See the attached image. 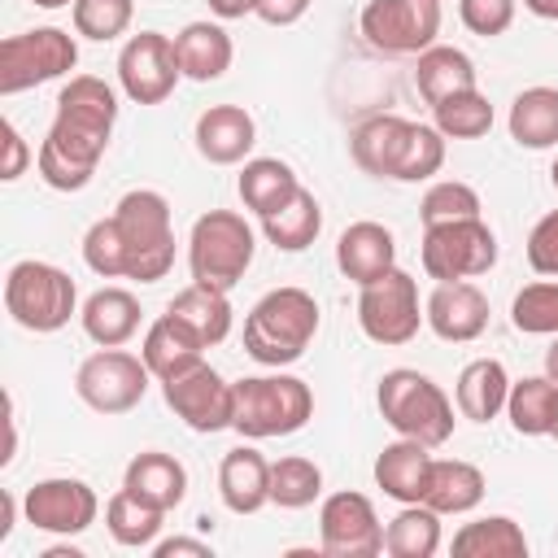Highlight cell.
I'll return each mask as SVG.
<instances>
[{
	"label": "cell",
	"mask_w": 558,
	"mask_h": 558,
	"mask_svg": "<svg viewBox=\"0 0 558 558\" xmlns=\"http://www.w3.org/2000/svg\"><path fill=\"white\" fill-rule=\"evenodd\" d=\"M118 92L96 74H74L57 92V118L35 153V170L57 192H83L109 148Z\"/></svg>",
	"instance_id": "6da1fadb"
},
{
	"label": "cell",
	"mask_w": 558,
	"mask_h": 558,
	"mask_svg": "<svg viewBox=\"0 0 558 558\" xmlns=\"http://www.w3.org/2000/svg\"><path fill=\"white\" fill-rule=\"evenodd\" d=\"M318 301L305 288H270L244 318V353L257 366H292L318 336Z\"/></svg>",
	"instance_id": "7a4b0ae2"
},
{
	"label": "cell",
	"mask_w": 558,
	"mask_h": 558,
	"mask_svg": "<svg viewBox=\"0 0 558 558\" xmlns=\"http://www.w3.org/2000/svg\"><path fill=\"white\" fill-rule=\"evenodd\" d=\"M314 418V392L296 375H244L235 379V423L244 440H275L292 436Z\"/></svg>",
	"instance_id": "3957f363"
},
{
	"label": "cell",
	"mask_w": 558,
	"mask_h": 558,
	"mask_svg": "<svg viewBox=\"0 0 558 558\" xmlns=\"http://www.w3.org/2000/svg\"><path fill=\"white\" fill-rule=\"evenodd\" d=\"M375 405L397 436L423 440L427 449H440L453 436V401L423 371H410V366L388 371L375 388Z\"/></svg>",
	"instance_id": "277c9868"
},
{
	"label": "cell",
	"mask_w": 558,
	"mask_h": 558,
	"mask_svg": "<svg viewBox=\"0 0 558 558\" xmlns=\"http://www.w3.org/2000/svg\"><path fill=\"white\" fill-rule=\"evenodd\" d=\"M113 222L126 253V279L157 283L174 266V222L170 201L153 187H135L113 205Z\"/></svg>",
	"instance_id": "5b68a950"
},
{
	"label": "cell",
	"mask_w": 558,
	"mask_h": 558,
	"mask_svg": "<svg viewBox=\"0 0 558 558\" xmlns=\"http://www.w3.org/2000/svg\"><path fill=\"white\" fill-rule=\"evenodd\" d=\"M4 310L17 327L35 336H52L78 314V288L61 266L26 257L13 262L4 275Z\"/></svg>",
	"instance_id": "8992f818"
},
{
	"label": "cell",
	"mask_w": 558,
	"mask_h": 558,
	"mask_svg": "<svg viewBox=\"0 0 558 558\" xmlns=\"http://www.w3.org/2000/svg\"><path fill=\"white\" fill-rule=\"evenodd\" d=\"M253 253H257V235L244 222V214H235V209H209V214H201L192 222V235H187V270H192V283L231 292L244 279V270L253 266Z\"/></svg>",
	"instance_id": "52a82bcc"
},
{
	"label": "cell",
	"mask_w": 558,
	"mask_h": 558,
	"mask_svg": "<svg viewBox=\"0 0 558 558\" xmlns=\"http://www.w3.org/2000/svg\"><path fill=\"white\" fill-rule=\"evenodd\" d=\"M418 262L427 279L453 283V279H475L497 266V235L484 218H453V222H432L423 227V248Z\"/></svg>",
	"instance_id": "ba28073f"
},
{
	"label": "cell",
	"mask_w": 558,
	"mask_h": 558,
	"mask_svg": "<svg viewBox=\"0 0 558 558\" xmlns=\"http://www.w3.org/2000/svg\"><path fill=\"white\" fill-rule=\"evenodd\" d=\"M78 65V44L61 26H35L0 39V96L31 92Z\"/></svg>",
	"instance_id": "9c48e42d"
},
{
	"label": "cell",
	"mask_w": 558,
	"mask_h": 558,
	"mask_svg": "<svg viewBox=\"0 0 558 558\" xmlns=\"http://www.w3.org/2000/svg\"><path fill=\"white\" fill-rule=\"evenodd\" d=\"M423 323L427 318L418 314V283H414L410 270L392 266L375 283H362V292H357V327H362L366 340H375L384 349H397V344H410Z\"/></svg>",
	"instance_id": "30bf717a"
},
{
	"label": "cell",
	"mask_w": 558,
	"mask_h": 558,
	"mask_svg": "<svg viewBox=\"0 0 558 558\" xmlns=\"http://www.w3.org/2000/svg\"><path fill=\"white\" fill-rule=\"evenodd\" d=\"M148 362L126 349H96L74 371V397L96 414H126L148 392Z\"/></svg>",
	"instance_id": "8fae6325"
},
{
	"label": "cell",
	"mask_w": 558,
	"mask_h": 558,
	"mask_svg": "<svg viewBox=\"0 0 558 558\" xmlns=\"http://www.w3.org/2000/svg\"><path fill=\"white\" fill-rule=\"evenodd\" d=\"M357 31L375 52L418 57L440 35V0H366Z\"/></svg>",
	"instance_id": "7c38bea8"
},
{
	"label": "cell",
	"mask_w": 558,
	"mask_h": 558,
	"mask_svg": "<svg viewBox=\"0 0 558 558\" xmlns=\"http://www.w3.org/2000/svg\"><path fill=\"white\" fill-rule=\"evenodd\" d=\"M183 78L179 57H174V39L161 31H140L122 44L118 52V87L126 100L135 105H161L174 83Z\"/></svg>",
	"instance_id": "4fadbf2b"
},
{
	"label": "cell",
	"mask_w": 558,
	"mask_h": 558,
	"mask_svg": "<svg viewBox=\"0 0 558 558\" xmlns=\"http://www.w3.org/2000/svg\"><path fill=\"white\" fill-rule=\"evenodd\" d=\"M318 545L331 558H375L384 549V523L366 493L340 488L318 506Z\"/></svg>",
	"instance_id": "5bb4252c"
},
{
	"label": "cell",
	"mask_w": 558,
	"mask_h": 558,
	"mask_svg": "<svg viewBox=\"0 0 558 558\" xmlns=\"http://www.w3.org/2000/svg\"><path fill=\"white\" fill-rule=\"evenodd\" d=\"M161 397L166 405L201 436H214V432H227L235 423V384H227L209 362L174 375L161 384Z\"/></svg>",
	"instance_id": "9a60e30c"
},
{
	"label": "cell",
	"mask_w": 558,
	"mask_h": 558,
	"mask_svg": "<svg viewBox=\"0 0 558 558\" xmlns=\"http://www.w3.org/2000/svg\"><path fill=\"white\" fill-rule=\"evenodd\" d=\"M22 510H26V523L35 532H48V536H78L96 523L100 514V497L92 493V484L83 480H70V475H52V480H39L26 488L22 497Z\"/></svg>",
	"instance_id": "2e32d148"
},
{
	"label": "cell",
	"mask_w": 558,
	"mask_h": 558,
	"mask_svg": "<svg viewBox=\"0 0 558 558\" xmlns=\"http://www.w3.org/2000/svg\"><path fill=\"white\" fill-rule=\"evenodd\" d=\"M423 318H427V327H432L445 344H471V340H480L484 327H488V296H484L471 279L436 283L432 296L423 301Z\"/></svg>",
	"instance_id": "e0dca14e"
},
{
	"label": "cell",
	"mask_w": 558,
	"mask_h": 558,
	"mask_svg": "<svg viewBox=\"0 0 558 558\" xmlns=\"http://www.w3.org/2000/svg\"><path fill=\"white\" fill-rule=\"evenodd\" d=\"M192 140L209 166H240V161H248V153L257 144V122L244 105H209L196 118Z\"/></svg>",
	"instance_id": "ac0fdd59"
},
{
	"label": "cell",
	"mask_w": 558,
	"mask_h": 558,
	"mask_svg": "<svg viewBox=\"0 0 558 558\" xmlns=\"http://www.w3.org/2000/svg\"><path fill=\"white\" fill-rule=\"evenodd\" d=\"M336 266L357 288L362 283H375L379 275H388L397 266V240H392V231L384 222H371V218L349 222L340 231V240H336Z\"/></svg>",
	"instance_id": "d6986e66"
},
{
	"label": "cell",
	"mask_w": 558,
	"mask_h": 558,
	"mask_svg": "<svg viewBox=\"0 0 558 558\" xmlns=\"http://www.w3.org/2000/svg\"><path fill=\"white\" fill-rule=\"evenodd\" d=\"M205 340L179 318V314H161L148 331H144V344H140V357L148 362V371H153V379H174V375H183V371H192V366H201L205 362Z\"/></svg>",
	"instance_id": "ffe728a7"
},
{
	"label": "cell",
	"mask_w": 558,
	"mask_h": 558,
	"mask_svg": "<svg viewBox=\"0 0 558 558\" xmlns=\"http://www.w3.org/2000/svg\"><path fill=\"white\" fill-rule=\"evenodd\" d=\"M218 497L231 514H257L270 501V462L253 445H235L218 462Z\"/></svg>",
	"instance_id": "44dd1931"
},
{
	"label": "cell",
	"mask_w": 558,
	"mask_h": 558,
	"mask_svg": "<svg viewBox=\"0 0 558 558\" xmlns=\"http://www.w3.org/2000/svg\"><path fill=\"white\" fill-rule=\"evenodd\" d=\"M122 488L135 493L140 501L157 506V510H174V506H183V497H187V466H183L174 453L144 449V453H135V458L126 462Z\"/></svg>",
	"instance_id": "7402d4cb"
},
{
	"label": "cell",
	"mask_w": 558,
	"mask_h": 558,
	"mask_svg": "<svg viewBox=\"0 0 558 558\" xmlns=\"http://www.w3.org/2000/svg\"><path fill=\"white\" fill-rule=\"evenodd\" d=\"M484 471L462 458H432L427 484H423V506H432L440 519L445 514H471L484 501Z\"/></svg>",
	"instance_id": "603a6c76"
},
{
	"label": "cell",
	"mask_w": 558,
	"mask_h": 558,
	"mask_svg": "<svg viewBox=\"0 0 558 558\" xmlns=\"http://www.w3.org/2000/svg\"><path fill=\"white\" fill-rule=\"evenodd\" d=\"M405 135H410V118L375 113V118H362L353 126L349 153H353L357 170H366L375 179H392L397 174V161H401V148H405Z\"/></svg>",
	"instance_id": "cb8c5ba5"
},
{
	"label": "cell",
	"mask_w": 558,
	"mask_h": 558,
	"mask_svg": "<svg viewBox=\"0 0 558 558\" xmlns=\"http://www.w3.org/2000/svg\"><path fill=\"white\" fill-rule=\"evenodd\" d=\"M174 57H179V70L183 78L192 83H214L231 70V57H235V44L231 35L218 26V22H187L179 35H174Z\"/></svg>",
	"instance_id": "d4e9b609"
},
{
	"label": "cell",
	"mask_w": 558,
	"mask_h": 558,
	"mask_svg": "<svg viewBox=\"0 0 558 558\" xmlns=\"http://www.w3.org/2000/svg\"><path fill=\"white\" fill-rule=\"evenodd\" d=\"M78 323H83L87 340H96L100 349H122L140 331V301L126 288H96L83 301Z\"/></svg>",
	"instance_id": "484cf974"
},
{
	"label": "cell",
	"mask_w": 558,
	"mask_h": 558,
	"mask_svg": "<svg viewBox=\"0 0 558 558\" xmlns=\"http://www.w3.org/2000/svg\"><path fill=\"white\" fill-rule=\"evenodd\" d=\"M506 397H510V375L497 357H475L458 371L453 384V401L458 414L471 423H493L497 414H506Z\"/></svg>",
	"instance_id": "4316f807"
},
{
	"label": "cell",
	"mask_w": 558,
	"mask_h": 558,
	"mask_svg": "<svg viewBox=\"0 0 558 558\" xmlns=\"http://www.w3.org/2000/svg\"><path fill=\"white\" fill-rule=\"evenodd\" d=\"M427 466H432V449H427L423 440L397 436V440L384 445L379 458H375V484L384 488V497L410 506V501H423Z\"/></svg>",
	"instance_id": "83f0119b"
},
{
	"label": "cell",
	"mask_w": 558,
	"mask_h": 558,
	"mask_svg": "<svg viewBox=\"0 0 558 558\" xmlns=\"http://www.w3.org/2000/svg\"><path fill=\"white\" fill-rule=\"evenodd\" d=\"M506 126L519 148H532V153L554 148L558 144V87H545V83L523 87L510 105Z\"/></svg>",
	"instance_id": "f1b7e54d"
},
{
	"label": "cell",
	"mask_w": 558,
	"mask_h": 558,
	"mask_svg": "<svg viewBox=\"0 0 558 558\" xmlns=\"http://www.w3.org/2000/svg\"><path fill=\"white\" fill-rule=\"evenodd\" d=\"M414 87L427 105H440L445 96L475 87V61L453 44H432L414 61Z\"/></svg>",
	"instance_id": "f546056e"
},
{
	"label": "cell",
	"mask_w": 558,
	"mask_h": 558,
	"mask_svg": "<svg viewBox=\"0 0 558 558\" xmlns=\"http://www.w3.org/2000/svg\"><path fill=\"white\" fill-rule=\"evenodd\" d=\"M318 231H323V205H318V196H314L310 187H296L275 214L262 218V235H266L279 253H301V248H310V244L318 240Z\"/></svg>",
	"instance_id": "4dcf8cb0"
},
{
	"label": "cell",
	"mask_w": 558,
	"mask_h": 558,
	"mask_svg": "<svg viewBox=\"0 0 558 558\" xmlns=\"http://www.w3.org/2000/svg\"><path fill=\"white\" fill-rule=\"evenodd\" d=\"M458 558H527V536L510 514H484L453 532Z\"/></svg>",
	"instance_id": "1f68e13d"
},
{
	"label": "cell",
	"mask_w": 558,
	"mask_h": 558,
	"mask_svg": "<svg viewBox=\"0 0 558 558\" xmlns=\"http://www.w3.org/2000/svg\"><path fill=\"white\" fill-rule=\"evenodd\" d=\"M296 187H301V183H296L292 166L279 161V157H248L244 170H240V179H235V192H240L244 209H253L257 218L275 214Z\"/></svg>",
	"instance_id": "d6a6232c"
},
{
	"label": "cell",
	"mask_w": 558,
	"mask_h": 558,
	"mask_svg": "<svg viewBox=\"0 0 558 558\" xmlns=\"http://www.w3.org/2000/svg\"><path fill=\"white\" fill-rule=\"evenodd\" d=\"M170 314H179L209 349L214 344H222L227 336H231V318H235V310H231V301H227V292L222 288H205V283H187L183 292H174V301L166 305Z\"/></svg>",
	"instance_id": "836d02e7"
},
{
	"label": "cell",
	"mask_w": 558,
	"mask_h": 558,
	"mask_svg": "<svg viewBox=\"0 0 558 558\" xmlns=\"http://www.w3.org/2000/svg\"><path fill=\"white\" fill-rule=\"evenodd\" d=\"M558 414V384L549 375H523L510 379V397H506V418L519 436H549Z\"/></svg>",
	"instance_id": "e575fe53"
},
{
	"label": "cell",
	"mask_w": 558,
	"mask_h": 558,
	"mask_svg": "<svg viewBox=\"0 0 558 558\" xmlns=\"http://www.w3.org/2000/svg\"><path fill=\"white\" fill-rule=\"evenodd\" d=\"M440 549V514L423 501L401 506L384 527V554L392 558H432Z\"/></svg>",
	"instance_id": "d590c367"
},
{
	"label": "cell",
	"mask_w": 558,
	"mask_h": 558,
	"mask_svg": "<svg viewBox=\"0 0 558 558\" xmlns=\"http://www.w3.org/2000/svg\"><path fill=\"white\" fill-rule=\"evenodd\" d=\"M161 523H166V510L140 501V497L126 493V488H118V493L109 497V506H105V527H109V536H113L118 545H126V549H153Z\"/></svg>",
	"instance_id": "8d00e7d4"
},
{
	"label": "cell",
	"mask_w": 558,
	"mask_h": 558,
	"mask_svg": "<svg viewBox=\"0 0 558 558\" xmlns=\"http://www.w3.org/2000/svg\"><path fill=\"white\" fill-rule=\"evenodd\" d=\"M432 126L445 140H480V135L493 131V105H488V96L480 87L453 92L440 105H432Z\"/></svg>",
	"instance_id": "74e56055"
},
{
	"label": "cell",
	"mask_w": 558,
	"mask_h": 558,
	"mask_svg": "<svg viewBox=\"0 0 558 558\" xmlns=\"http://www.w3.org/2000/svg\"><path fill=\"white\" fill-rule=\"evenodd\" d=\"M323 497V466L314 458L288 453L279 462H270V501L279 510H305Z\"/></svg>",
	"instance_id": "f35d334b"
},
{
	"label": "cell",
	"mask_w": 558,
	"mask_h": 558,
	"mask_svg": "<svg viewBox=\"0 0 558 558\" xmlns=\"http://www.w3.org/2000/svg\"><path fill=\"white\" fill-rule=\"evenodd\" d=\"M510 323L523 336H558V279L523 283L510 301Z\"/></svg>",
	"instance_id": "ab89813d"
},
{
	"label": "cell",
	"mask_w": 558,
	"mask_h": 558,
	"mask_svg": "<svg viewBox=\"0 0 558 558\" xmlns=\"http://www.w3.org/2000/svg\"><path fill=\"white\" fill-rule=\"evenodd\" d=\"M445 166V135L427 122H410V135H405V148H401V161H397V183H423L432 174H440Z\"/></svg>",
	"instance_id": "60d3db41"
},
{
	"label": "cell",
	"mask_w": 558,
	"mask_h": 558,
	"mask_svg": "<svg viewBox=\"0 0 558 558\" xmlns=\"http://www.w3.org/2000/svg\"><path fill=\"white\" fill-rule=\"evenodd\" d=\"M70 13H74V35L96 39V44H109V39H118V35L131 31L135 0H74Z\"/></svg>",
	"instance_id": "b9f144b4"
},
{
	"label": "cell",
	"mask_w": 558,
	"mask_h": 558,
	"mask_svg": "<svg viewBox=\"0 0 558 558\" xmlns=\"http://www.w3.org/2000/svg\"><path fill=\"white\" fill-rule=\"evenodd\" d=\"M480 192L471 187V183H462V179H436L427 192H423V201H418V218H423V227H432V222H453V218H480Z\"/></svg>",
	"instance_id": "7bdbcfd3"
},
{
	"label": "cell",
	"mask_w": 558,
	"mask_h": 558,
	"mask_svg": "<svg viewBox=\"0 0 558 558\" xmlns=\"http://www.w3.org/2000/svg\"><path fill=\"white\" fill-rule=\"evenodd\" d=\"M83 262L100 279H126V253H122V235H118L113 214L109 218H96L87 227V235H83Z\"/></svg>",
	"instance_id": "ee69618b"
},
{
	"label": "cell",
	"mask_w": 558,
	"mask_h": 558,
	"mask_svg": "<svg viewBox=\"0 0 558 558\" xmlns=\"http://www.w3.org/2000/svg\"><path fill=\"white\" fill-rule=\"evenodd\" d=\"M514 13H519V0H458V17L471 35L480 39H497L514 26Z\"/></svg>",
	"instance_id": "f6af8a7d"
},
{
	"label": "cell",
	"mask_w": 558,
	"mask_h": 558,
	"mask_svg": "<svg viewBox=\"0 0 558 558\" xmlns=\"http://www.w3.org/2000/svg\"><path fill=\"white\" fill-rule=\"evenodd\" d=\"M527 266L545 279H558V209L536 218V227L527 231Z\"/></svg>",
	"instance_id": "bcb514c9"
},
{
	"label": "cell",
	"mask_w": 558,
	"mask_h": 558,
	"mask_svg": "<svg viewBox=\"0 0 558 558\" xmlns=\"http://www.w3.org/2000/svg\"><path fill=\"white\" fill-rule=\"evenodd\" d=\"M0 140H4V166H0V179L13 183V179L26 174V166H31V148H26V140H22V131H17L13 122H0Z\"/></svg>",
	"instance_id": "7dc6e473"
},
{
	"label": "cell",
	"mask_w": 558,
	"mask_h": 558,
	"mask_svg": "<svg viewBox=\"0 0 558 558\" xmlns=\"http://www.w3.org/2000/svg\"><path fill=\"white\" fill-rule=\"evenodd\" d=\"M305 9H310V0H257V17L266 26H292L305 17Z\"/></svg>",
	"instance_id": "c3c4849f"
},
{
	"label": "cell",
	"mask_w": 558,
	"mask_h": 558,
	"mask_svg": "<svg viewBox=\"0 0 558 558\" xmlns=\"http://www.w3.org/2000/svg\"><path fill=\"white\" fill-rule=\"evenodd\" d=\"M157 558H174V554H192V558H214L209 541H192V536H170V541H157L153 545Z\"/></svg>",
	"instance_id": "681fc988"
},
{
	"label": "cell",
	"mask_w": 558,
	"mask_h": 558,
	"mask_svg": "<svg viewBox=\"0 0 558 558\" xmlns=\"http://www.w3.org/2000/svg\"><path fill=\"white\" fill-rule=\"evenodd\" d=\"M205 4H209V13L222 17V22H235V17L257 13V0H205Z\"/></svg>",
	"instance_id": "f907efd6"
},
{
	"label": "cell",
	"mask_w": 558,
	"mask_h": 558,
	"mask_svg": "<svg viewBox=\"0 0 558 558\" xmlns=\"http://www.w3.org/2000/svg\"><path fill=\"white\" fill-rule=\"evenodd\" d=\"M13 519H17V497L13 493H0V541L13 532Z\"/></svg>",
	"instance_id": "816d5d0a"
},
{
	"label": "cell",
	"mask_w": 558,
	"mask_h": 558,
	"mask_svg": "<svg viewBox=\"0 0 558 558\" xmlns=\"http://www.w3.org/2000/svg\"><path fill=\"white\" fill-rule=\"evenodd\" d=\"M523 9L532 17H545V22H558V0H523Z\"/></svg>",
	"instance_id": "f5cc1de1"
},
{
	"label": "cell",
	"mask_w": 558,
	"mask_h": 558,
	"mask_svg": "<svg viewBox=\"0 0 558 558\" xmlns=\"http://www.w3.org/2000/svg\"><path fill=\"white\" fill-rule=\"evenodd\" d=\"M545 375L558 384V336L549 340V349H545Z\"/></svg>",
	"instance_id": "db71d44e"
},
{
	"label": "cell",
	"mask_w": 558,
	"mask_h": 558,
	"mask_svg": "<svg viewBox=\"0 0 558 558\" xmlns=\"http://www.w3.org/2000/svg\"><path fill=\"white\" fill-rule=\"evenodd\" d=\"M31 4H39V9H65V4H74V0H31Z\"/></svg>",
	"instance_id": "11a10c76"
},
{
	"label": "cell",
	"mask_w": 558,
	"mask_h": 558,
	"mask_svg": "<svg viewBox=\"0 0 558 558\" xmlns=\"http://www.w3.org/2000/svg\"><path fill=\"white\" fill-rule=\"evenodd\" d=\"M549 183L558 187V157H554V166H549Z\"/></svg>",
	"instance_id": "9f6ffc18"
},
{
	"label": "cell",
	"mask_w": 558,
	"mask_h": 558,
	"mask_svg": "<svg viewBox=\"0 0 558 558\" xmlns=\"http://www.w3.org/2000/svg\"><path fill=\"white\" fill-rule=\"evenodd\" d=\"M549 436H554V440H558V414H554V427H549Z\"/></svg>",
	"instance_id": "6f0895ef"
}]
</instances>
